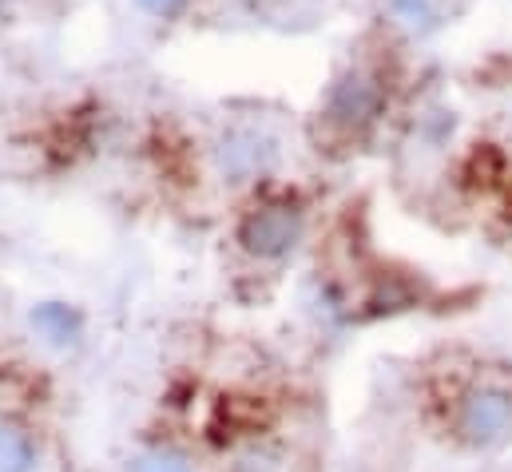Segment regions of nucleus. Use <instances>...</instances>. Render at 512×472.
Instances as JSON below:
<instances>
[{"instance_id":"nucleus-1","label":"nucleus","mask_w":512,"mask_h":472,"mask_svg":"<svg viewBox=\"0 0 512 472\" xmlns=\"http://www.w3.org/2000/svg\"><path fill=\"white\" fill-rule=\"evenodd\" d=\"M382 112H385V88L370 68H346V72L330 84L326 104H322L326 127H334V131H342V135L366 131Z\"/></svg>"},{"instance_id":"nucleus-2","label":"nucleus","mask_w":512,"mask_h":472,"mask_svg":"<svg viewBox=\"0 0 512 472\" xmlns=\"http://www.w3.org/2000/svg\"><path fill=\"white\" fill-rule=\"evenodd\" d=\"M306 235V215L290 203H266L255 207L239 223V242L255 258H286Z\"/></svg>"},{"instance_id":"nucleus-7","label":"nucleus","mask_w":512,"mask_h":472,"mask_svg":"<svg viewBox=\"0 0 512 472\" xmlns=\"http://www.w3.org/2000/svg\"><path fill=\"white\" fill-rule=\"evenodd\" d=\"M389 12L397 24H405L413 36L429 32L437 24V4L433 0H389Z\"/></svg>"},{"instance_id":"nucleus-8","label":"nucleus","mask_w":512,"mask_h":472,"mask_svg":"<svg viewBox=\"0 0 512 472\" xmlns=\"http://www.w3.org/2000/svg\"><path fill=\"white\" fill-rule=\"evenodd\" d=\"M131 472H191V465L179 453H147L131 465Z\"/></svg>"},{"instance_id":"nucleus-5","label":"nucleus","mask_w":512,"mask_h":472,"mask_svg":"<svg viewBox=\"0 0 512 472\" xmlns=\"http://www.w3.org/2000/svg\"><path fill=\"white\" fill-rule=\"evenodd\" d=\"M32 326H36V334L48 342V346H72L76 338H80V314L72 310V306H64V302H44V306H36L32 310Z\"/></svg>"},{"instance_id":"nucleus-6","label":"nucleus","mask_w":512,"mask_h":472,"mask_svg":"<svg viewBox=\"0 0 512 472\" xmlns=\"http://www.w3.org/2000/svg\"><path fill=\"white\" fill-rule=\"evenodd\" d=\"M36 465V445L24 429L0 425V472H32Z\"/></svg>"},{"instance_id":"nucleus-3","label":"nucleus","mask_w":512,"mask_h":472,"mask_svg":"<svg viewBox=\"0 0 512 472\" xmlns=\"http://www.w3.org/2000/svg\"><path fill=\"white\" fill-rule=\"evenodd\" d=\"M512 429V393L505 389H481L461 409V433L477 445H493Z\"/></svg>"},{"instance_id":"nucleus-4","label":"nucleus","mask_w":512,"mask_h":472,"mask_svg":"<svg viewBox=\"0 0 512 472\" xmlns=\"http://www.w3.org/2000/svg\"><path fill=\"white\" fill-rule=\"evenodd\" d=\"M219 163L231 179H247L274 163V143L262 139L258 131H231L219 147Z\"/></svg>"},{"instance_id":"nucleus-9","label":"nucleus","mask_w":512,"mask_h":472,"mask_svg":"<svg viewBox=\"0 0 512 472\" xmlns=\"http://www.w3.org/2000/svg\"><path fill=\"white\" fill-rule=\"evenodd\" d=\"M147 16H155V20H175V16H183L187 12V4L191 0H135Z\"/></svg>"}]
</instances>
